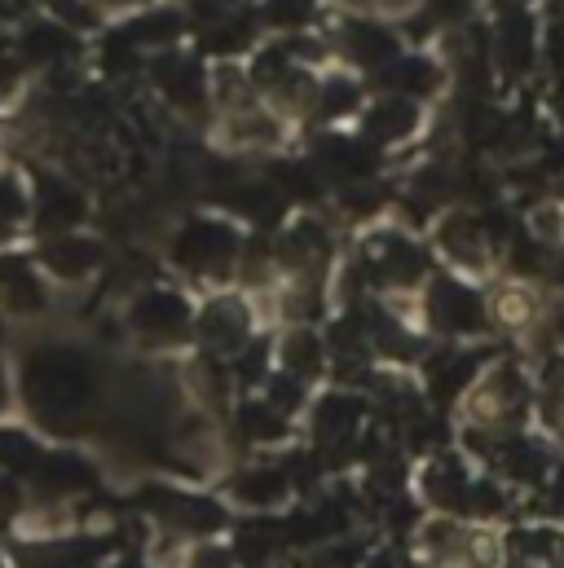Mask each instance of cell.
<instances>
[{
    "instance_id": "obj_2",
    "label": "cell",
    "mask_w": 564,
    "mask_h": 568,
    "mask_svg": "<svg viewBox=\"0 0 564 568\" xmlns=\"http://www.w3.org/2000/svg\"><path fill=\"white\" fill-rule=\"evenodd\" d=\"M145 503H150V511H154L163 525H172V529H181V534H212V529L225 525V511H221L216 503H208V498H194V494L159 489V494H145Z\"/></svg>"
},
{
    "instance_id": "obj_8",
    "label": "cell",
    "mask_w": 564,
    "mask_h": 568,
    "mask_svg": "<svg viewBox=\"0 0 564 568\" xmlns=\"http://www.w3.org/2000/svg\"><path fill=\"white\" fill-rule=\"evenodd\" d=\"M375 270H380L384 278H393V283H415L423 270V256L406 239L384 234V239H380V252H375Z\"/></svg>"
},
{
    "instance_id": "obj_1",
    "label": "cell",
    "mask_w": 564,
    "mask_h": 568,
    "mask_svg": "<svg viewBox=\"0 0 564 568\" xmlns=\"http://www.w3.org/2000/svg\"><path fill=\"white\" fill-rule=\"evenodd\" d=\"M177 261L203 278H216L230 261H234V234L225 225H212V221H199L181 234L177 243Z\"/></svg>"
},
{
    "instance_id": "obj_18",
    "label": "cell",
    "mask_w": 564,
    "mask_h": 568,
    "mask_svg": "<svg viewBox=\"0 0 564 568\" xmlns=\"http://www.w3.org/2000/svg\"><path fill=\"white\" fill-rule=\"evenodd\" d=\"M286 366H291V371H300V379H304V375H313V371L322 366L318 344H313L309 335H291V339H286Z\"/></svg>"
},
{
    "instance_id": "obj_20",
    "label": "cell",
    "mask_w": 564,
    "mask_h": 568,
    "mask_svg": "<svg viewBox=\"0 0 564 568\" xmlns=\"http://www.w3.org/2000/svg\"><path fill=\"white\" fill-rule=\"evenodd\" d=\"M552 503H556V507L564 511V471L556 476V485H552Z\"/></svg>"
},
{
    "instance_id": "obj_16",
    "label": "cell",
    "mask_w": 564,
    "mask_h": 568,
    "mask_svg": "<svg viewBox=\"0 0 564 568\" xmlns=\"http://www.w3.org/2000/svg\"><path fill=\"white\" fill-rule=\"evenodd\" d=\"M389 80H393L397 89H406V98H415V93H423V89L432 84V67L420 62V58H402V62L389 71Z\"/></svg>"
},
{
    "instance_id": "obj_7",
    "label": "cell",
    "mask_w": 564,
    "mask_h": 568,
    "mask_svg": "<svg viewBox=\"0 0 564 568\" xmlns=\"http://www.w3.org/2000/svg\"><path fill=\"white\" fill-rule=\"evenodd\" d=\"M154 80L163 84V93L177 102V106H199L203 93H199V67L190 58H163L154 67Z\"/></svg>"
},
{
    "instance_id": "obj_3",
    "label": "cell",
    "mask_w": 564,
    "mask_h": 568,
    "mask_svg": "<svg viewBox=\"0 0 564 568\" xmlns=\"http://www.w3.org/2000/svg\"><path fill=\"white\" fill-rule=\"evenodd\" d=\"M133 322H138L141 335L168 344V339H181V335L190 331V308H185V300L172 295V291H150V295L138 300Z\"/></svg>"
},
{
    "instance_id": "obj_9",
    "label": "cell",
    "mask_w": 564,
    "mask_h": 568,
    "mask_svg": "<svg viewBox=\"0 0 564 568\" xmlns=\"http://www.w3.org/2000/svg\"><path fill=\"white\" fill-rule=\"evenodd\" d=\"M199 326H203V339L212 348H239L243 335H248V317H243L239 304H212Z\"/></svg>"
},
{
    "instance_id": "obj_4",
    "label": "cell",
    "mask_w": 564,
    "mask_h": 568,
    "mask_svg": "<svg viewBox=\"0 0 564 568\" xmlns=\"http://www.w3.org/2000/svg\"><path fill=\"white\" fill-rule=\"evenodd\" d=\"M481 300L467 291V286L459 283H445L432 291V322L441 326V331H476L481 326Z\"/></svg>"
},
{
    "instance_id": "obj_19",
    "label": "cell",
    "mask_w": 564,
    "mask_h": 568,
    "mask_svg": "<svg viewBox=\"0 0 564 568\" xmlns=\"http://www.w3.org/2000/svg\"><path fill=\"white\" fill-rule=\"evenodd\" d=\"M185 568H234V551H225V547H199Z\"/></svg>"
},
{
    "instance_id": "obj_14",
    "label": "cell",
    "mask_w": 564,
    "mask_h": 568,
    "mask_svg": "<svg viewBox=\"0 0 564 568\" xmlns=\"http://www.w3.org/2000/svg\"><path fill=\"white\" fill-rule=\"evenodd\" d=\"M0 283H4V295H9V304H18L22 313H36L40 308V283L31 278V270L27 265H0Z\"/></svg>"
},
{
    "instance_id": "obj_12",
    "label": "cell",
    "mask_w": 564,
    "mask_h": 568,
    "mask_svg": "<svg viewBox=\"0 0 564 568\" xmlns=\"http://www.w3.org/2000/svg\"><path fill=\"white\" fill-rule=\"evenodd\" d=\"M44 261H49L53 274L80 278V274H89V265L98 261V247H93L89 239H53V243L44 247Z\"/></svg>"
},
{
    "instance_id": "obj_10",
    "label": "cell",
    "mask_w": 564,
    "mask_h": 568,
    "mask_svg": "<svg viewBox=\"0 0 564 568\" xmlns=\"http://www.w3.org/2000/svg\"><path fill=\"white\" fill-rule=\"evenodd\" d=\"M357 415H362V406L357 402H349V397H331V402H322L318 406V440L322 445H344L349 436H353V427H357Z\"/></svg>"
},
{
    "instance_id": "obj_23",
    "label": "cell",
    "mask_w": 564,
    "mask_h": 568,
    "mask_svg": "<svg viewBox=\"0 0 564 568\" xmlns=\"http://www.w3.org/2000/svg\"><path fill=\"white\" fill-rule=\"evenodd\" d=\"M216 4H225V0H216Z\"/></svg>"
},
{
    "instance_id": "obj_22",
    "label": "cell",
    "mask_w": 564,
    "mask_h": 568,
    "mask_svg": "<svg viewBox=\"0 0 564 568\" xmlns=\"http://www.w3.org/2000/svg\"><path fill=\"white\" fill-rule=\"evenodd\" d=\"M0 406H4V379H0Z\"/></svg>"
},
{
    "instance_id": "obj_6",
    "label": "cell",
    "mask_w": 564,
    "mask_h": 568,
    "mask_svg": "<svg viewBox=\"0 0 564 568\" xmlns=\"http://www.w3.org/2000/svg\"><path fill=\"white\" fill-rule=\"evenodd\" d=\"M286 476L274 471V467H256V471H243L239 480H234V498L239 503H248V507H279L282 498H286Z\"/></svg>"
},
{
    "instance_id": "obj_11",
    "label": "cell",
    "mask_w": 564,
    "mask_h": 568,
    "mask_svg": "<svg viewBox=\"0 0 564 568\" xmlns=\"http://www.w3.org/2000/svg\"><path fill=\"white\" fill-rule=\"evenodd\" d=\"M415 124V106L406 98H384L371 106L366 115V133L380 138V142H393V138H406V129Z\"/></svg>"
},
{
    "instance_id": "obj_15",
    "label": "cell",
    "mask_w": 564,
    "mask_h": 568,
    "mask_svg": "<svg viewBox=\"0 0 564 568\" xmlns=\"http://www.w3.org/2000/svg\"><path fill=\"white\" fill-rule=\"evenodd\" d=\"M40 445L27 432H0V467L4 471H31L40 463Z\"/></svg>"
},
{
    "instance_id": "obj_13",
    "label": "cell",
    "mask_w": 564,
    "mask_h": 568,
    "mask_svg": "<svg viewBox=\"0 0 564 568\" xmlns=\"http://www.w3.org/2000/svg\"><path fill=\"white\" fill-rule=\"evenodd\" d=\"M84 216V203H80V194L75 190H67L62 181H44V225H53V230H62V225H75Z\"/></svg>"
},
{
    "instance_id": "obj_17",
    "label": "cell",
    "mask_w": 564,
    "mask_h": 568,
    "mask_svg": "<svg viewBox=\"0 0 564 568\" xmlns=\"http://www.w3.org/2000/svg\"><path fill=\"white\" fill-rule=\"evenodd\" d=\"M27 216V203H22V190L9 181V176H0V243L13 234V225Z\"/></svg>"
},
{
    "instance_id": "obj_24",
    "label": "cell",
    "mask_w": 564,
    "mask_h": 568,
    "mask_svg": "<svg viewBox=\"0 0 564 568\" xmlns=\"http://www.w3.org/2000/svg\"><path fill=\"white\" fill-rule=\"evenodd\" d=\"M0 568H4V565H0Z\"/></svg>"
},
{
    "instance_id": "obj_21",
    "label": "cell",
    "mask_w": 564,
    "mask_h": 568,
    "mask_svg": "<svg viewBox=\"0 0 564 568\" xmlns=\"http://www.w3.org/2000/svg\"><path fill=\"white\" fill-rule=\"evenodd\" d=\"M115 568H145V565H138V560H124V565H115Z\"/></svg>"
},
{
    "instance_id": "obj_5",
    "label": "cell",
    "mask_w": 564,
    "mask_h": 568,
    "mask_svg": "<svg viewBox=\"0 0 564 568\" xmlns=\"http://www.w3.org/2000/svg\"><path fill=\"white\" fill-rule=\"evenodd\" d=\"M423 485H427V498H432L441 511H463V507H467L472 476H467V471H463L454 458L432 463V467H427V476H423Z\"/></svg>"
}]
</instances>
